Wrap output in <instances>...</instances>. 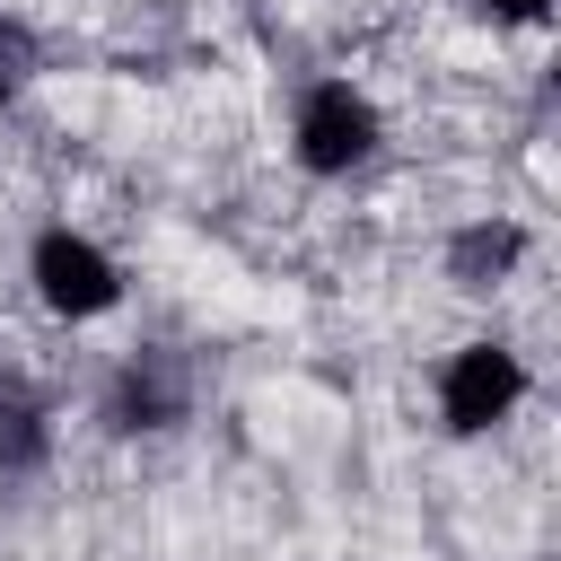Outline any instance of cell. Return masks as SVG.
<instances>
[{
	"label": "cell",
	"mask_w": 561,
	"mask_h": 561,
	"mask_svg": "<svg viewBox=\"0 0 561 561\" xmlns=\"http://www.w3.org/2000/svg\"><path fill=\"white\" fill-rule=\"evenodd\" d=\"M105 421H114V430H167V421H184V377H175V359L140 351V359L114 377Z\"/></svg>",
	"instance_id": "cell-4"
},
{
	"label": "cell",
	"mask_w": 561,
	"mask_h": 561,
	"mask_svg": "<svg viewBox=\"0 0 561 561\" xmlns=\"http://www.w3.org/2000/svg\"><path fill=\"white\" fill-rule=\"evenodd\" d=\"M491 18H508V26H543L552 18V0H482Z\"/></svg>",
	"instance_id": "cell-7"
},
{
	"label": "cell",
	"mask_w": 561,
	"mask_h": 561,
	"mask_svg": "<svg viewBox=\"0 0 561 561\" xmlns=\"http://www.w3.org/2000/svg\"><path fill=\"white\" fill-rule=\"evenodd\" d=\"M377 140H386V123H377L368 88H351V79H316L289 114V149L307 175H351L377 158Z\"/></svg>",
	"instance_id": "cell-2"
},
{
	"label": "cell",
	"mask_w": 561,
	"mask_h": 561,
	"mask_svg": "<svg viewBox=\"0 0 561 561\" xmlns=\"http://www.w3.org/2000/svg\"><path fill=\"white\" fill-rule=\"evenodd\" d=\"M26 280H35L44 316H61V324H96V316L123 307V263L79 228H44L26 245Z\"/></svg>",
	"instance_id": "cell-1"
},
{
	"label": "cell",
	"mask_w": 561,
	"mask_h": 561,
	"mask_svg": "<svg viewBox=\"0 0 561 561\" xmlns=\"http://www.w3.org/2000/svg\"><path fill=\"white\" fill-rule=\"evenodd\" d=\"M517 263H526V228L517 219H473V228L447 237V280L456 289H500Z\"/></svg>",
	"instance_id": "cell-5"
},
{
	"label": "cell",
	"mask_w": 561,
	"mask_h": 561,
	"mask_svg": "<svg viewBox=\"0 0 561 561\" xmlns=\"http://www.w3.org/2000/svg\"><path fill=\"white\" fill-rule=\"evenodd\" d=\"M517 403H526V359H517L508 342H465V351L438 368V421H447L456 438L500 430Z\"/></svg>",
	"instance_id": "cell-3"
},
{
	"label": "cell",
	"mask_w": 561,
	"mask_h": 561,
	"mask_svg": "<svg viewBox=\"0 0 561 561\" xmlns=\"http://www.w3.org/2000/svg\"><path fill=\"white\" fill-rule=\"evenodd\" d=\"M44 447H53L44 394H35L18 368H0V473H35V465H44Z\"/></svg>",
	"instance_id": "cell-6"
}]
</instances>
